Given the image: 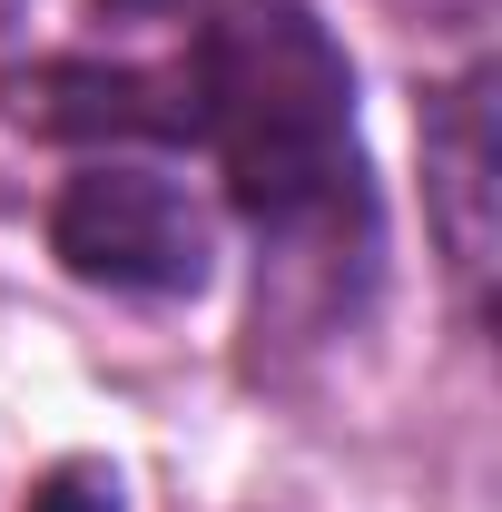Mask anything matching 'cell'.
I'll return each mask as SVG.
<instances>
[{
    "mask_svg": "<svg viewBox=\"0 0 502 512\" xmlns=\"http://www.w3.org/2000/svg\"><path fill=\"white\" fill-rule=\"evenodd\" d=\"M109 50L10 69V119L40 138L197 148L217 217L256 237V316L335 325L375 286V168L355 69L306 0H99Z\"/></svg>",
    "mask_w": 502,
    "mask_h": 512,
    "instance_id": "6da1fadb",
    "label": "cell"
},
{
    "mask_svg": "<svg viewBox=\"0 0 502 512\" xmlns=\"http://www.w3.org/2000/svg\"><path fill=\"white\" fill-rule=\"evenodd\" d=\"M50 256L128 306H178L217 276V197L168 158H79L50 197Z\"/></svg>",
    "mask_w": 502,
    "mask_h": 512,
    "instance_id": "7a4b0ae2",
    "label": "cell"
},
{
    "mask_svg": "<svg viewBox=\"0 0 502 512\" xmlns=\"http://www.w3.org/2000/svg\"><path fill=\"white\" fill-rule=\"evenodd\" d=\"M424 217L463 316L483 325V286H493V69L483 60L424 99Z\"/></svg>",
    "mask_w": 502,
    "mask_h": 512,
    "instance_id": "3957f363",
    "label": "cell"
},
{
    "mask_svg": "<svg viewBox=\"0 0 502 512\" xmlns=\"http://www.w3.org/2000/svg\"><path fill=\"white\" fill-rule=\"evenodd\" d=\"M10 20H20V0H0V30H10Z\"/></svg>",
    "mask_w": 502,
    "mask_h": 512,
    "instance_id": "277c9868",
    "label": "cell"
}]
</instances>
